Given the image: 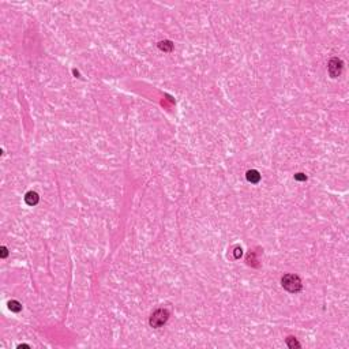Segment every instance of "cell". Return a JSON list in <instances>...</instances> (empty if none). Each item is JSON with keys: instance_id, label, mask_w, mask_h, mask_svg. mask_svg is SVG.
<instances>
[{"instance_id": "277c9868", "label": "cell", "mask_w": 349, "mask_h": 349, "mask_svg": "<svg viewBox=\"0 0 349 349\" xmlns=\"http://www.w3.org/2000/svg\"><path fill=\"white\" fill-rule=\"evenodd\" d=\"M38 194L37 192H34V191H29L27 194H26V197H25V202L26 203H27L29 206H34V205H37L38 203Z\"/></svg>"}, {"instance_id": "8fae6325", "label": "cell", "mask_w": 349, "mask_h": 349, "mask_svg": "<svg viewBox=\"0 0 349 349\" xmlns=\"http://www.w3.org/2000/svg\"><path fill=\"white\" fill-rule=\"evenodd\" d=\"M2 251H3V252H2V258H6L7 257V248H6V247H3Z\"/></svg>"}, {"instance_id": "9c48e42d", "label": "cell", "mask_w": 349, "mask_h": 349, "mask_svg": "<svg viewBox=\"0 0 349 349\" xmlns=\"http://www.w3.org/2000/svg\"><path fill=\"white\" fill-rule=\"evenodd\" d=\"M242 254H243V252H242V248H239V247H237V248L235 250V258L237 259V258L242 257Z\"/></svg>"}, {"instance_id": "6da1fadb", "label": "cell", "mask_w": 349, "mask_h": 349, "mask_svg": "<svg viewBox=\"0 0 349 349\" xmlns=\"http://www.w3.org/2000/svg\"><path fill=\"white\" fill-rule=\"evenodd\" d=\"M281 284L288 292H292V293L302 291L303 288L302 280L299 278V276H295V274H285L282 277V280H281Z\"/></svg>"}, {"instance_id": "30bf717a", "label": "cell", "mask_w": 349, "mask_h": 349, "mask_svg": "<svg viewBox=\"0 0 349 349\" xmlns=\"http://www.w3.org/2000/svg\"><path fill=\"white\" fill-rule=\"evenodd\" d=\"M295 179L296 180H306L307 177H306V175H303V173H297V175H295Z\"/></svg>"}, {"instance_id": "7a4b0ae2", "label": "cell", "mask_w": 349, "mask_h": 349, "mask_svg": "<svg viewBox=\"0 0 349 349\" xmlns=\"http://www.w3.org/2000/svg\"><path fill=\"white\" fill-rule=\"evenodd\" d=\"M168 318H169V312L167 310H164V308L157 310L150 317V321H149L150 326H153V327H161L162 325L167 323Z\"/></svg>"}, {"instance_id": "ba28073f", "label": "cell", "mask_w": 349, "mask_h": 349, "mask_svg": "<svg viewBox=\"0 0 349 349\" xmlns=\"http://www.w3.org/2000/svg\"><path fill=\"white\" fill-rule=\"evenodd\" d=\"M287 344H288L289 348H300V344L296 341V338H293V337H288Z\"/></svg>"}, {"instance_id": "8992f818", "label": "cell", "mask_w": 349, "mask_h": 349, "mask_svg": "<svg viewBox=\"0 0 349 349\" xmlns=\"http://www.w3.org/2000/svg\"><path fill=\"white\" fill-rule=\"evenodd\" d=\"M8 307H10L11 311H14V312H19V311L22 310L21 303H18L17 300H12V302H10V303H8Z\"/></svg>"}, {"instance_id": "52a82bcc", "label": "cell", "mask_w": 349, "mask_h": 349, "mask_svg": "<svg viewBox=\"0 0 349 349\" xmlns=\"http://www.w3.org/2000/svg\"><path fill=\"white\" fill-rule=\"evenodd\" d=\"M158 47H160V49L169 52V51L172 49V47H173V45H172V42H169V41H162V42L158 44Z\"/></svg>"}, {"instance_id": "5b68a950", "label": "cell", "mask_w": 349, "mask_h": 349, "mask_svg": "<svg viewBox=\"0 0 349 349\" xmlns=\"http://www.w3.org/2000/svg\"><path fill=\"white\" fill-rule=\"evenodd\" d=\"M246 176H247V180H248L250 183H252V184H258V183L261 182V175H259V172L255 171V169L248 171Z\"/></svg>"}, {"instance_id": "3957f363", "label": "cell", "mask_w": 349, "mask_h": 349, "mask_svg": "<svg viewBox=\"0 0 349 349\" xmlns=\"http://www.w3.org/2000/svg\"><path fill=\"white\" fill-rule=\"evenodd\" d=\"M342 70V62L338 59H332L329 63V74L332 75V78H337Z\"/></svg>"}]
</instances>
